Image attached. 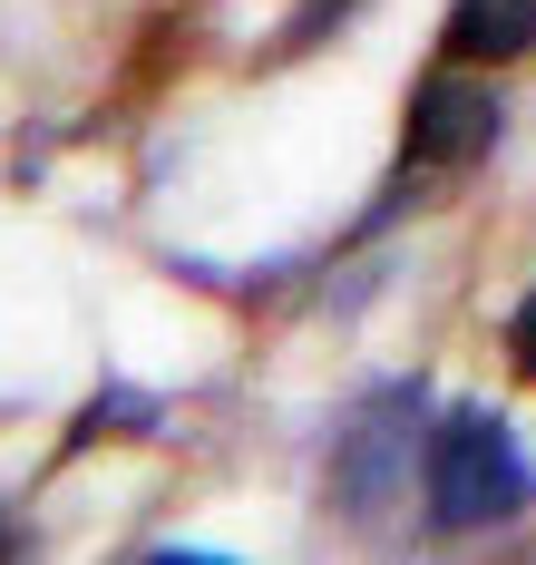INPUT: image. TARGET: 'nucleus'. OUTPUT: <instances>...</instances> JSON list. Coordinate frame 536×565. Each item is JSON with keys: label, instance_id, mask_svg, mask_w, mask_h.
Listing matches in <instances>:
<instances>
[{"label": "nucleus", "instance_id": "obj_1", "mask_svg": "<svg viewBox=\"0 0 536 565\" xmlns=\"http://www.w3.org/2000/svg\"><path fill=\"white\" fill-rule=\"evenodd\" d=\"M419 498H429L439 536H478V526H507L517 508H536V468L487 399H459L419 439Z\"/></svg>", "mask_w": 536, "mask_h": 565}, {"label": "nucleus", "instance_id": "obj_2", "mask_svg": "<svg viewBox=\"0 0 536 565\" xmlns=\"http://www.w3.org/2000/svg\"><path fill=\"white\" fill-rule=\"evenodd\" d=\"M487 147H497V88H478L469 58H449V68L419 78V98H410V127H400V185H390V195L449 185V175H469Z\"/></svg>", "mask_w": 536, "mask_h": 565}, {"label": "nucleus", "instance_id": "obj_3", "mask_svg": "<svg viewBox=\"0 0 536 565\" xmlns=\"http://www.w3.org/2000/svg\"><path fill=\"white\" fill-rule=\"evenodd\" d=\"M507 361H517V381H536V292L507 312Z\"/></svg>", "mask_w": 536, "mask_h": 565}, {"label": "nucleus", "instance_id": "obj_4", "mask_svg": "<svg viewBox=\"0 0 536 565\" xmlns=\"http://www.w3.org/2000/svg\"><path fill=\"white\" fill-rule=\"evenodd\" d=\"M0 556H10V536H0Z\"/></svg>", "mask_w": 536, "mask_h": 565}]
</instances>
